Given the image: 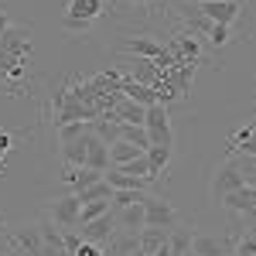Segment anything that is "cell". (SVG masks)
I'll list each match as a JSON object with an SVG mask.
<instances>
[{"label":"cell","mask_w":256,"mask_h":256,"mask_svg":"<svg viewBox=\"0 0 256 256\" xmlns=\"http://www.w3.org/2000/svg\"><path fill=\"white\" fill-rule=\"evenodd\" d=\"M184 4H202V0H184Z\"/></svg>","instance_id":"obj_33"},{"label":"cell","mask_w":256,"mask_h":256,"mask_svg":"<svg viewBox=\"0 0 256 256\" xmlns=\"http://www.w3.org/2000/svg\"><path fill=\"white\" fill-rule=\"evenodd\" d=\"M10 147H14V137H10L7 130H0V164H4V158L10 154Z\"/></svg>","instance_id":"obj_29"},{"label":"cell","mask_w":256,"mask_h":256,"mask_svg":"<svg viewBox=\"0 0 256 256\" xmlns=\"http://www.w3.org/2000/svg\"><path fill=\"white\" fill-rule=\"evenodd\" d=\"M140 253V232H120L106 242V256H134Z\"/></svg>","instance_id":"obj_17"},{"label":"cell","mask_w":256,"mask_h":256,"mask_svg":"<svg viewBox=\"0 0 256 256\" xmlns=\"http://www.w3.org/2000/svg\"><path fill=\"white\" fill-rule=\"evenodd\" d=\"M86 168L92 171H110V144L96 137L92 130L86 134Z\"/></svg>","instance_id":"obj_10"},{"label":"cell","mask_w":256,"mask_h":256,"mask_svg":"<svg viewBox=\"0 0 256 256\" xmlns=\"http://www.w3.org/2000/svg\"><path fill=\"white\" fill-rule=\"evenodd\" d=\"M242 4H246V0H202V4H195V7H198L202 18L232 28V20H239V14H242Z\"/></svg>","instance_id":"obj_6"},{"label":"cell","mask_w":256,"mask_h":256,"mask_svg":"<svg viewBox=\"0 0 256 256\" xmlns=\"http://www.w3.org/2000/svg\"><path fill=\"white\" fill-rule=\"evenodd\" d=\"M110 208H113V205H110L106 198H102V202H86L82 212H79V226H86V222H92V218H99V216H106ZM79 226H76V229H79Z\"/></svg>","instance_id":"obj_24"},{"label":"cell","mask_w":256,"mask_h":256,"mask_svg":"<svg viewBox=\"0 0 256 256\" xmlns=\"http://www.w3.org/2000/svg\"><path fill=\"white\" fill-rule=\"evenodd\" d=\"M7 229H10V226H7V222H0V232H7Z\"/></svg>","instance_id":"obj_32"},{"label":"cell","mask_w":256,"mask_h":256,"mask_svg":"<svg viewBox=\"0 0 256 256\" xmlns=\"http://www.w3.org/2000/svg\"><path fill=\"white\" fill-rule=\"evenodd\" d=\"M239 188H246V184H242V178H239L236 164L226 158L216 168V174H212V198H216V202H222L229 192H239Z\"/></svg>","instance_id":"obj_8"},{"label":"cell","mask_w":256,"mask_h":256,"mask_svg":"<svg viewBox=\"0 0 256 256\" xmlns=\"http://www.w3.org/2000/svg\"><path fill=\"white\" fill-rule=\"evenodd\" d=\"M102 198H106V202H113V188H110L106 181H96V184H89L86 192H79L82 205H86V202H102Z\"/></svg>","instance_id":"obj_23"},{"label":"cell","mask_w":256,"mask_h":256,"mask_svg":"<svg viewBox=\"0 0 256 256\" xmlns=\"http://www.w3.org/2000/svg\"><path fill=\"white\" fill-rule=\"evenodd\" d=\"M79 212H82V202H79V195H76V192L55 198V202H52V208H48L52 222L58 226L62 232H72V229L79 226Z\"/></svg>","instance_id":"obj_3"},{"label":"cell","mask_w":256,"mask_h":256,"mask_svg":"<svg viewBox=\"0 0 256 256\" xmlns=\"http://www.w3.org/2000/svg\"><path fill=\"white\" fill-rule=\"evenodd\" d=\"M147 137H150V147H174V134H171V113L164 102H154L147 106Z\"/></svg>","instance_id":"obj_1"},{"label":"cell","mask_w":256,"mask_h":256,"mask_svg":"<svg viewBox=\"0 0 256 256\" xmlns=\"http://www.w3.org/2000/svg\"><path fill=\"white\" fill-rule=\"evenodd\" d=\"M10 24H14V20H10L7 14H4V10H0V44H4V34L10 31Z\"/></svg>","instance_id":"obj_30"},{"label":"cell","mask_w":256,"mask_h":256,"mask_svg":"<svg viewBox=\"0 0 256 256\" xmlns=\"http://www.w3.org/2000/svg\"><path fill=\"white\" fill-rule=\"evenodd\" d=\"M102 174L106 171H92V168H65L62 171V181L79 195V192H86L89 184H96V181H102Z\"/></svg>","instance_id":"obj_13"},{"label":"cell","mask_w":256,"mask_h":256,"mask_svg":"<svg viewBox=\"0 0 256 256\" xmlns=\"http://www.w3.org/2000/svg\"><path fill=\"white\" fill-rule=\"evenodd\" d=\"M92 130V123H65V126H58V144H72V140L86 137Z\"/></svg>","instance_id":"obj_25"},{"label":"cell","mask_w":256,"mask_h":256,"mask_svg":"<svg viewBox=\"0 0 256 256\" xmlns=\"http://www.w3.org/2000/svg\"><path fill=\"white\" fill-rule=\"evenodd\" d=\"M144 212H147V229H174V226H181V218H178V208L171 205V202H164V198H154L147 195V202H144Z\"/></svg>","instance_id":"obj_4"},{"label":"cell","mask_w":256,"mask_h":256,"mask_svg":"<svg viewBox=\"0 0 256 256\" xmlns=\"http://www.w3.org/2000/svg\"><path fill=\"white\" fill-rule=\"evenodd\" d=\"M76 232H79L82 242H96V246H106L110 239L116 236V216H113V208H110L106 216H99V218H92V222L79 226Z\"/></svg>","instance_id":"obj_7"},{"label":"cell","mask_w":256,"mask_h":256,"mask_svg":"<svg viewBox=\"0 0 256 256\" xmlns=\"http://www.w3.org/2000/svg\"><path fill=\"white\" fill-rule=\"evenodd\" d=\"M229 41H232V28H229V24H212V31H208V44L226 48Z\"/></svg>","instance_id":"obj_27"},{"label":"cell","mask_w":256,"mask_h":256,"mask_svg":"<svg viewBox=\"0 0 256 256\" xmlns=\"http://www.w3.org/2000/svg\"><path fill=\"white\" fill-rule=\"evenodd\" d=\"M120 140L134 144V147H140V150H147V147H150L147 126H134V123H120Z\"/></svg>","instance_id":"obj_21"},{"label":"cell","mask_w":256,"mask_h":256,"mask_svg":"<svg viewBox=\"0 0 256 256\" xmlns=\"http://www.w3.org/2000/svg\"><path fill=\"white\" fill-rule=\"evenodd\" d=\"M113 10L110 0H65V18L62 20H76V24H86L92 31V24L102 20Z\"/></svg>","instance_id":"obj_2"},{"label":"cell","mask_w":256,"mask_h":256,"mask_svg":"<svg viewBox=\"0 0 256 256\" xmlns=\"http://www.w3.org/2000/svg\"><path fill=\"white\" fill-rule=\"evenodd\" d=\"M102 181H106L113 192H147V188H150V181L134 178V174H123V171H113V168L102 174Z\"/></svg>","instance_id":"obj_15"},{"label":"cell","mask_w":256,"mask_h":256,"mask_svg":"<svg viewBox=\"0 0 256 256\" xmlns=\"http://www.w3.org/2000/svg\"><path fill=\"white\" fill-rule=\"evenodd\" d=\"M110 4H116V0H110Z\"/></svg>","instance_id":"obj_34"},{"label":"cell","mask_w":256,"mask_h":256,"mask_svg":"<svg viewBox=\"0 0 256 256\" xmlns=\"http://www.w3.org/2000/svg\"><path fill=\"white\" fill-rule=\"evenodd\" d=\"M113 216H116V229H120V232H144V229H147V212H144V202L126 205V208H120V212H113Z\"/></svg>","instance_id":"obj_11"},{"label":"cell","mask_w":256,"mask_h":256,"mask_svg":"<svg viewBox=\"0 0 256 256\" xmlns=\"http://www.w3.org/2000/svg\"><path fill=\"white\" fill-rule=\"evenodd\" d=\"M140 154H147V150H140V147L126 144V140H116V144H110V168H123V164L137 160Z\"/></svg>","instance_id":"obj_18"},{"label":"cell","mask_w":256,"mask_h":256,"mask_svg":"<svg viewBox=\"0 0 256 256\" xmlns=\"http://www.w3.org/2000/svg\"><path fill=\"white\" fill-rule=\"evenodd\" d=\"M120 52L134 55V58H158L160 52H164V41L150 38V34H134V38H126L120 44Z\"/></svg>","instance_id":"obj_9"},{"label":"cell","mask_w":256,"mask_h":256,"mask_svg":"<svg viewBox=\"0 0 256 256\" xmlns=\"http://www.w3.org/2000/svg\"><path fill=\"white\" fill-rule=\"evenodd\" d=\"M218 205H226L229 212H239V216L256 218V188H239V192H229Z\"/></svg>","instance_id":"obj_12"},{"label":"cell","mask_w":256,"mask_h":256,"mask_svg":"<svg viewBox=\"0 0 256 256\" xmlns=\"http://www.w3.org/2000/svg\"><path fill=\"white\" fill-rule=\"evenodd\" d=\"M171 158H174V147H147V160H150V181H154V184H158L160 178H168Z\"/></svg>","instance_id":"obj_16"},{"label":"cell","mask_w":256,"mask_h":256,"mask_svg":"<svg viewBox=\"0 0 256 256\" xmlns=\"http://www.w3.org/2000/svg\"><path fill=\"white\" fill-rule=\"evenodd\" d=\"M58 154H62V168H86V137L62 144Z\"/></svg>","instance_id":"obj_19"},{"label":"cell","mask_w":256,"mask_h":256,"mask_svg":"<svg viewBox=\"0 0 256 256\" xmlns=\"http://www.w3.org/2000/svg\"><path fill=\"white\" fill-rule=\"evenodd\" d=\"M137 202H147V192H113V212L126 208V205H137Z\"/></svg>","instance_id":"obj_26"},{"label":"cell","mask_w":256,"mask_h":256,"mask_svg":"<svg viewBox=\"0 0 256 256\" xmlns=\"http://www.w3.org/2000/svg\"><path fill=\"white\" fill-rule=\"evenodd\" d=\"M130 4H137V7H147V10H150V7H158L160 0H130Z\"/></svg>","instance_id":"obj_31"},{"label":"cell","mask_w":256,"mask_h":256,"mask_svg":"<svg viewBox=\"0 0 256 256\" xmlns=\"http://www.w3.org/2000/svg\"><path fill=\"white\" fill-rule=\"evenodd\" d=\"M168 239H171L168 229H144V232H140V250L147 256H171Z\"/></svg>","instance_id":"obj_14"},{"label":"cell","mask_w":256,"mask_h":256,"mask_svg":"<svg viewBox=\"0 0 256 256\" xmlns=\"http://www.w3.org/2000/svg\"><path fill=\"white\" fill-rule=\"evenodd\" d=\"M229 160L236 164L242 184H246V188H256V158L253 154H229Z\"/></svg>","instance_id":"obj_20"},{"label":"cell","mask_w":256,"mask_h":256,"mask_svg":"<svg viewBox=\"0 0 256 256\" xmlns=\"http://www.w3.org/2000/svg\"><path fill=\"white\" fill-rule=\"evenodd\" d=\"M192 253L195 256H222L226 253V246L212 236H192Z\"/></svg>","instance_id":"obj_22"},{"label":"cell","mask_w":256,"mask_h":256,"mask_svg":"<svg viewBox=\"0 0 256 256\" xmlns=\"http://www.w3.org/2000/svg\"><path fill=\"white\" fill-rule=\"evenodd\" d=\"M236 256H256V232H250L236 242Z\"/></svg>","instance_id":"obj_28"},{"label":"cell","mask_w":256,"mask_h":256,"mask_svg":"<svg viewBox=\"0 0 256 256\" xmlns=\"http://www.w3.org/2000/svg\"><path fill=\"white\" fill-rule=\"evenodd\" d=\"M164 44H168V52L178 62H188V65H198L202 62V38H198L195 31H188V28H181L174 38L164 41Z\"/></svg>","instance_id":"obj_5"}]
</instances>
